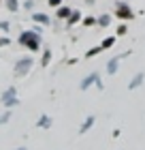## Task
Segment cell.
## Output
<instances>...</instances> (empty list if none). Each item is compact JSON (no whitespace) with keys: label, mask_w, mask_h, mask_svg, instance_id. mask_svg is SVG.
<instances>
[{"label":"cell","mask_w":145,"mask_h":150,"mask_svg":"<svg viewBox=\"0 0 145 150\" xmlns=\"http://www.w3.org/2000/svg\"><path fill=\"white\" fill-rule=\"evenodd\" d=\"M19 43L28 45L30 50H39V37L34 35V32H24V35L19 37Z\"/></svg>","instance_id":"obj_1"},{"label":"cell","mask_w":145,"mask_h":150,"mask_svg":"<svg viewBox=\"0 0 145 150\" xmlns=\"http://www.w3.org/2000/svg\"><path fill=\"white\" fill-rule=\"evenodd\" d=\"M30 67H32V60L30 58H22V62H17V67H15V73L17 75H24Z\"/></svg>","instance_id":"obj_2"},{"label":"cell","mask_w":145,"mask_h":150,"mask_svg":"<svg viewBox=\"0 0 145 150\" xmlns=\"http://www.w3.org/2000/svg\"><path fill=\"white\" fill-rule=\"evenodd\" d=\"M2 101L6 105H15V88H9V90L4 92V97H2Z\"/></svg>","instance_id":"obj_3"},{"label":"cell","mask_w":145,"mask_h":150,"mask_svg":"<svg viewBox=\"0 0 145 150\" xmlns=\"http://www.w3.org/2000/svg\"><path fill=\"white\" fill-rule=\"evenodd\" d=\"M96 79H98V73H92V75H88V77H85L83 81H81V90H85V88H88L90 84H92V81H96Z\"/></svg>","instance_id":"obj_4"},{"label":"cell","mask_w":145,"mask_h":150,"mask_svg":"<svg viewBox=\"0 0 145 150\" xmlns=\"http://www.w3.org/2000/svg\"><path fill=\"white\" fill-rule=\"evenodd\" d=\"M117 15L120 17H132V11H130L128 6H120V9H117Z\"/></svg>","instance_id":"obj_5"},{"label":"cell","mask_w":145,"mask_h":150,"mask_svg":"<svg viewBox=\"0 0 145 150\" xmlns=\"http://www.w3.org/2000/svg\"><path fill=\"white\" fill-rule=\"evenodd\" d=\"M92 125H94V116H90V118L83 122V125H81V129H79V131H81V133H85V131H88V129L92 127Z\"/></svg>","instance_id":"obj_6"},{"label":"cell","mask_w":145,"mask_h":150,"mask_svg":"<svg viewBox=\"0 0 145 150\" xmlns=\"http://www.w3.org/2000/svg\"><path fill=\"white\" fill-rule=\"evenodd\" d=\"M141 81H143V73H139V75H137V77H134V79H132V81H130V84H128V88H130V90H132V88H137V86L141 84Z\"/></svg>","instance_id":"obj_7"},{"label":"cell","mask_w":145,"mask_h":150,"mask_svg":"<svg viewBox=\"0 0 145 150\" xmlns=\"http://www.w3.org/2000/svg\"><path fill=\"white\" fill-rule=\"evenodd\" d=\"M34 22H41V24H49V17L43 15V13H34Z\"/></svg>","instance_id":"obj_8"},{"label":"cell","mask_w":145,"mask_h":150,"mask_svg":"<svg viewBox=\"0 0 145 150\" xmlns=\"http://www.w3.org/2000/svg\"><path fill=\"white\" fill-rule=\"evenodd\" d=\"M49 125H51V120L47 118V116H43V118L39 120V127H43V129H45V127H49Z\"/></svg>","instance_id":"obj_9"},{"label":"cell","mask_w":145,"mask_h":150,"mask_svg":"<svg viewBox=\"0 0 145 150\" xmlns=\"http://www.w3.org/2000/svg\"><path fill=\"white\" fill-rule=\"evenodd\" d=\"M115 69H117V58L111 60V62H109V67H107V71H109V73H115Z\"/></svg>","instance_id":"obj_10"},{"label":"cell","mask_w":145,"mask_h":150,"mask_svg":"<svg viewBox=\"0 0 145 150\" xmlns=\"http://www.w3.org/2000/svg\"><path fill=\"white\" fill-rule=\"evenodd\" d=\"M115 43V39L113 37H109V39H105V43H102V50H107V47H111Z\"/></svg>","instance_id":"obj_11"},{"label":"cell","mask_w":145,"mask_h":150,"mask_svg":"<svg viewBox=\"0 0 145 150\" xmlns=\"http://www.w3.org/2000/svg\"><path fill=\"white\" fill-rule=\"evenodd\" d=\"M6 4H9V9H11V11H15V9H17V0H6Z\"/></svg>","instance_id":"obj_12"},{"label":"cell","mask_w":145,"mask_h":150,"mask_svg":"<svg viewBox=\"0 0 145 150\" xmlns=\"http://www.w3.org/2000/svg\"><path fill=\"white\" fill-rule=\"evenodd\" d=\"M68 13H71V11H68V9H66V6H62V9L58 11V15H60V17H66V15H68Z\"/></svg>","instance_id":"obj_13"},{"label":"cell","mask_w":145,"mask_h":150,"mask_svg":"<svg viewBox=\"0 0 145 150\" xmlns=\"http://www.w3.org/2000/svg\"><path fill=\"white\" fill-rule=\"evenodd\" d=\"M49 58H51V54H49V52H45V56H43V64L49 62Z\"/></svg>","instance_id":"obj_14"},{"label":"cell","mask_w":145,"mask_h":150,"mask_svg":"<svg viewBox=\"0 0 145 150\" xmlns=\"http://www.w3.org/2000/svg\"><path fill=\"white\" fill-rule=\"evenodd\" d=\"M100 24L107 26V24H109V15H102V17H100Z\"/></svg>","instance_id":"obj_15"},{"label":"cell","mask_w":145,"mask_h":150,"mask_svg":"<svg viewBox=\"0 0 145 150\" xmlns=\"http://www.w3.org/2000/svg\"><path fill=\"white\" fill-rule=\"evenodd\" d=\"M49 4H51V6H58V4H60V0H49Z\"/></svg>","instance_id":"obj_16"},{"label":"cell","mask_w":145,"mask_h":150,"mask_svg":"<svg viewBox=\"0 0 145 150\" xmlns=\"http://www.w3.org/2000/svg\"><path fill=\"white\" fill-rule=\"evenodd\" d=\"M9 43V39H0V45H6Z\"/></svg>","instance_id":"obj_17"},{"label":"cell","mask_w":145,"mask_h":150,"mask_svg":"<svg viewBox=\"0 0 145 150\" xmlns=\"http://www.w3.org/2000/svg\"><path fill=\"white\" fill-rule=\"evenodd\" d=\"M22 150H24V148H22Z\"/></svg>","instance_id":"obj_18"}]
</instances>
